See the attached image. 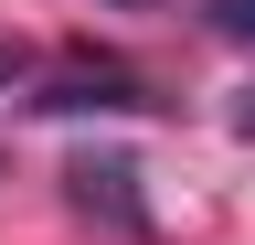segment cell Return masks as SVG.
<instances>
[{"mask_svg": "<svg viewBox=\"0 0 255 245\" xmlns=\"http://www.w3.org/2000/svg\"><path fill=\"white\" fill-rule=\"evenodd\" d=\"M128 181H138L128 160H75V203H85V213H107L117 235H149V213H138V192H128Z\"/></svg>", "mask_w": 255, "mask_h": 245, "instance_id": "6da1fadb", "label": "cell"}, {"mask_svg": "<svg viewBox=\"0 0 255 245\" xmlns=\"http://www.w3.org/2000/svg\"><path fill=\"white\" fill-rule=\"evenodd\" d=\"M43 107H149V96H138L128 75H64V85H53Z\"/></svg>", "mask_w": 255, "mask_h": 245, "instance_id": "7a4b0ae2", "label": "cell"}, {"mask_svg": "<svg viewBox=\"0 0 255 245\" xmlns=\"http://www.w3.org/2000/svg\"><path fill=\"white\" fill-rule=\"evenodd\" d=\"M202 11H213V32H245L255 43V0H202Z\"/></svg>", "mask_w": 255, "mask_h": 245, "instance_id": "3957f363", "label": "cell"}, {"mask_svg": "<svg viewBox=\"0 0 255 245\" xmlns=\"http://www.w3.org/2000/svg\"><path fill=\"white\" fill-rule=\"evenodd\" d=\"M245 128H255V96H245Z\"/></svg>", "mask_w": 255, "mask_h": 245, "instance_id": "277c9868", "label": "cell"}]
</instances>
